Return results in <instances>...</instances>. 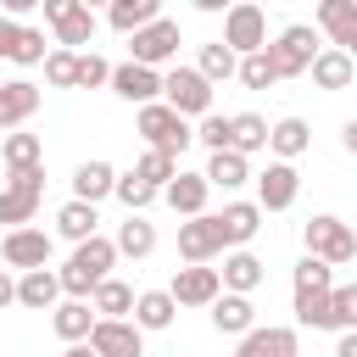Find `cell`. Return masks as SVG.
<instances>
[{
  "label": "cell",
  "mask_w": 357,
  "mask_h": 357,
  "mask_svg": "<svg viewBox=\"0 0 357 357\" xmlns=\"http://www.w3.org/2000/svg\"><path fill=\"white\" fill-rule=\"evenodd\" d=\"M33 212H39V190L0 184V223H6V234L11 229H33Z\"/></svg>",
  "instance_id": "f546056e"
},
{
  "label": "cell",
  "mask_w": 357,
  "mask_h": 357,
  "mask_svg": "<svg viewBox=\"0 0 357 357\" xmlns=\"http://www.w3.org/2000/svg\"><path fill=\"white\" fill-rule=\"evenodd\" d=\"M156 17H162L156 0H112V11H106V22H112L117 33H128V39H134L139 28H151Z\"/></svg>",
  "instance_id": "4dcf8cb0"
},
{
  "label": "cell",
  "mask_w": 357,
  "mask_h": 357,
  "mask_svg": "<svg viewBox=\"0 0 357 357\" xmlns=\"http://www.w3.org/2000/svg\"><path fill=\"white\" fill-rule=\"evenodd\" d=\"M340 145H346V156H357V117L340 123Z\"/></svg>",
  "instance_id": "bcb514c9"
},
{
  "label": "cell",
  "mask_w": 357,
  "mask_h": 357,
  "mask_svg": "<svg viewBox=\"0 0 357 357\" xmlns=\"http://www.w3.org/2000/svg\"><path fill=\"white\" fill-rule=\"evenodd\" d=\"M218 229H223L229 251H245V240H257V229H262V206L257 201H229L218 212Z\"/></svg>",
  "instance_id": "ffe728a7"
},
{
  "label": "cell",
  "mask_w": 357,
  "mask_h": 357,
  "mask_svg": "<svg viewBox=\"0 0 357 357\" xmlns=\"http://www.w3.org/2000/svg\"><path fill=\"white\" fill-rule=\"evenodd\" d=\"M0 89H6V78H0Z\"/></svg>",
  "instance_id": "f907efd6"
},
{
  "label": "cell",
  "mask_w": 357,
  "mask_h": 357,
  "mask_svg": "<svg viewBox=\"0 0 357 357\" xmlns=\"http://www.w3.org/2000/svg\"><path fill=\"white\" fill-rule=\"evenodd\" d=\"M39 84H28V78H6V89H0V134H17L33 112H39Z\"/></svg>",
  "instance_id": "2e32d148"
},
{
  "label": "cell",
  "mask_w": 357,
  "mask_h": 357,
  "mask_svg": "<svg viewBox=\"0 0 357 357\" xmlns=\"http://www.w3.org/2000/svg\"><path fill=\"white\" fill-rule=\"evenodd\" d=\"M195 139L218 156V151H229V145H234V128H229V117H218V112H212V117H201V123H195Z\"/></svg>",
  "instance_id": "7bdbcfd3"
},
{
  "label": "cell",
  "mask_w": 357,
  "mask_h": 357,
  "mask_svg": "<svg viewBox=\"0 0 357 357\" xmlns=\"http://www.w3.org/2000/svg\"><path fill=\"white\" fill-rule=\"evenodd\" d=\"M112 268H117V240L95 234V240H84V245H73L67 268H56L61 296H67V301H89V296H95V290L112 279Z\"/></svg>",
  "instance_id": "6da1fadb"
},
{
  "label": "cell",
  "mask_w": 357,
  "mask_h": 357,
  "mask_svg": "<svg viewBox=\"0 0 357 357\" xmlns=\"http://www.w3.org/2000/svg\"><path fill=\"white\" fill-rule=\"evenodd\" d=\"M112 89L128 106H156L162 100V73H151L139 61H123V67H112Z\"/></svg>",
  "instance_id": "9a60e30c"
},
{
  "label": "cell",
  "mask_w": 357,
  "mask_h": 357,
  "mask_svg": "<svg viewBox=\"0 0 357 357\" xmlns=\"http://www.w3.org/2000/svg\"><path fill=\"white\" fill-rule=\"evenodd\" d=\"M195 73L206 78V84H223V78H240V56L223 45V39H212V45H201V61H195Z\"/></svg>",
  "instance_id": "d590c367"
},
{
  "label": "cell",
  "mask_w": 357,
  "mask_h": 357,
  "mask_svg": "<svg viewBox=\"0 0 357 357\" xmlns=\"http://www.w3.org/2000/svg\"><path fill=\"white\" fill-rule=\"evenodd\" d=\"M318 28L329 33L335 50H357V0H318Z\"/></svg>",
  "instance_id": "e0dca14e"
},
{
  "label": "cell",
  "mask_w": 357,
  "mask_h": 357,
  "mask_svg": "<svg viewBox=\"0 0 357 357\" xmlns=\"http://www.w3.org/2000/svg\"><path fill=\"white\" fill-rule=\"evenodd\" d=\"M61 357H95V346H89V340H84V346H67V351H61Z\"/></svg>",
  "instance_id": "681fc988"
},
{
  "label": "cell",
  "mask_w": 357,
  "mask_h": 357,
  "mask_svg": "<svg viewBox=\"0 0 357 357\" xmlns=\"http://www.w3.org/2000/svg\"><path fill=\"white\" fill-rule=\"evenodd\" d=\"M351 73H357V61H351L346 50H335V45L318 50V61H312V84H318V89H346Z\"/></svg>",
  "instance_id": "d6a6232c"
},
{
  "label": "cell",
  "mask_w": 357,
  "mask_h": 357,
  "mask_svg": "<svg viewBox=\"0 0 357 357\" xmlns=\"http://www.w3.org/2000/svg\"><path fill=\"white\" fill-rule=\"evenodd\" d=\"M45 56H50V45H45L39 28H28V22H17V17H0V61L39 67Z\"/></svg>",
  "instance_id": "4fadbf2b"
},
{
  "label": "cell",
  "mask_w": 357,
  "mask_h": 357,
  "mask_svg": "<svg viewBox=\"0 0 357 357\" xmlns=\"http://www.w3.org/2000/svg\"><path fill=\"white\" fill-rule=\"evenodd\" d=\"M178 56V22L173 17H156L151 28H139L134 39H128V61H139V67H162V61H173Z\"/></svg>",
  "instance_id": "ba28073f"
},
{
  "label": "cell",
  "mask_w": 357,
  "mask_h": 357,
  "mask_svg": "<svg viewBox=\"0 0 357 357\" xmlns=\"http://www.w3.org/2000/svg\"><path fill=\"white\" fill-rule=\"evenodd\" d=\"M290 290H296V301H318V296H329V290H335V268H329V262H318V257H301V262H296Z\"/></svg>",
  "instance_id": "f1b7e54d"
},
{
  "label": "cell",
  "mask_w": 357,
  "mask_h": 357,
  "mask_svg": "<svg viewBox=\"0 0 357 357\" xmlns=\"http://www.w3.org/2000/svg\"><path fill=\"white\" fill-rule=\"evenodd\" d=\"M268 56H273L279 78H301V73H312V61H318V33H312V22H290L279 39H268Z\"/></svg>",
  "instance_id": "5b68a950"
},
{
  "label": "cell",
  "mask_w": 357,
  "mask_h": 357,
  "mask_svg": "<svg viewBox=\"0 0 357 357\" xmlns=\"http://www.w3.org/2000/svg\"><path fill=\"white\" fill-rule=\"evenodd\" d=\"M95 324H100V312H95L89 301H61V307L50 312V329H56L67 346H84V340L95 335Z\"/></svg>",
  "instance_id": "d4e9b609"
},
{
  "label": "cell",
  "mask_w": 357,
  "mask_h": 357,
  "mask_svg": "<svg viewBox=\"0 0 357 357\" xmlns=\"http://www.w3.org/2000/svg\"><path fill=\"white\" fill-rule=\"evenodd\" d=\"M11 301H17V279L0 268V307H11Z\"/></svg>",
  "instance_id": "7dc6e473"
},
{
  "label": "cell",
  "mask_w": 357,
  "mask_h": 357,
  "mask_svg": "<svg viewBox=\"0 0 357 357\" xmlns=\"http://www.w3.org/2000/svg\"><path fill=\"white\" fill-rule=\"evenodd\" d=\"M206 195H212L206 173H178V178L162 190V201H167L178 218H206Z\"/></svg>",
  "instance_id": "7402d4cb"
},
{
  "label": "cell",
  "mask_w": 357,
  "mask_h": 357,
  "mask_svg": "<svg viewBox=\"0 0 357 357\" xmlns=\"http://www.w3.org/2000/svg\"><path fill=\"white\" fill-rule=\"evenodd\" d=\"M167 296H173L178 307H212V301L223 296V273H218V268H178L173 284H167Z\"/></svg>",
  "instance_id": "5bb4252c"
},
{
  "label": "cell",
  "mask_w": 357,
  "mask_h": 357,
  "mask_svg": "<svg viewBox=\"0 0 357 357\" xmlns=\"http://www.w3.org/2000/svg\"><path fill=\"white\" fill-rule=\"evenodd\" d=\"M39 6H45V17L56 22V45H61V50H78V45L95 39V11H89V6H78V0H39Z\"/></svg>",
  "instance_id": "9c48e42d"
},
{
  "label": "cell",
  "mask_w": 357,
  "mask_h": 357,
  "mask_svg": "<svg viewBox=\"0 0 357 357\" xmlns=\"http://www.w3.org/2000/svg\"><path fill=\"white\" fill-rule=\"evenodd\" d=\"M100 84H112V61L95 56V50H84L78 56V89H100Z\"/></svg>",
  "instance_id": "ee69618b"
},
{
  "label": "cell",
  "mask_w": 357,
  "mask_h": 357,
  "mask_svg": "<svg viewBox=\"0 0 357 357\" xmlns=\"http://www.w3.org/2000/svg\"><path fill=\"white\" fill-rule=\"evenodd\" d=\"M156 251V223H145V218H128V223H117V257H151Z\"/></svg>",
  "instance_id": "74e56055"
},
{
  "label": "cell",
  "mask_w": 357,
  "mask_h": 357,
  "mask_svg": "<svg viewBox=\"0 0 357 357\" xmlns=\"http://www.w3.org/2000/svg\"><path fill=\"white\" fill-rule=\"evenodd\" d=\"M218 273H223V290H229V296H251L268 268H262L257 251H223V268H218Z\"/></svg>",
  "instance_id": "603a6c76"
},
{
  "label": "cell",
  "mask_w": 357,
  "mask_h": 357,
  "mask_svg": "<svg viewBox=\"0 0 357 357\" xmlns=\"http://www.w3.org/2000/svg\"><path fill=\"white\" fill-rule=\"evenodd\" d=\"M0 162H6V173H28V167H45V139L39 134H6L0 139Z\"/></svg>",
  "instance_id": "4316f807"
},
{
  "label": "cell",
  "mask_w": 357,
  "mask_h": 357,
  "mask_svg": "<svg viewBox=\"0 0 357 357\" xmlns=\"http://www.w3.org/2000/svg\"><path fill=\"white\" fill-rule=\"evenodd\" d=\"M128 173H134V178H139V184H151V190H156V195H162V190H167V184H173V178H178V173H184V167H178V162H173V156H162V151H145V156H139V162H134V167H128Z\"/></svg>",
  "instance_id": "8d00e7d4"
},
{
  "label": "cell",
  "mask_w": 357,
  "mask_h": 357,
  "mask_svg": "<svg viewBox=\"0 0 357 357\" xmlns=\"http://www.w3.org/2000/svg\"><path fill=\"white\" fill-rule=\"evenodd\" d=\"M117 201L128 206V218H145V206L156 201V190H151V184H139L134 173H117Z\"/></svg>",
  "instance_id": "b9f144b4"
},
{
  "label": "cell",
  "mask_w": 357,
  "mask_h": 357,
  "mask_svg": "<svg viewBox=\"0 0 357 357\" xmlns=\"http://www.w3.org/2000/svg\"><path fill=\"white\" fill-rule=\"evenodd\" d=\"M17 307H28V312H56V307H61V279H56L50 268L17 273Z\"/></svg>",
  "instance_id": "44dd1931"
},
{
  "label": "cell",
  "mask_w": 357,
  "mask_h": 357,
  "mask_svg": "<svg viewBox=\"0 0 357 357\" xmlns=\"http://www.w3.org/2000/svg\"><path fill=\"white\" fill-rule=\"evenodd\" d=\"M89 346H95V357H145V329L134 318H100Z\"/></svg>",
  "instance_id": "7c38bea8"
},
{
  "label": "cell",
  "mask_w": 357,
  "mask_h": 357,
  "mask_svg": "<svg viewBox=\"0 0 357 357\" xmlns=\"http://www.w3.org/2000/svg\"><path fill=\"white\" fill-rule=\"evenodd\" d=\"M245 178H251V156H240V151H218L206 162V184L212 190H240Z\"/></svg>",
  "instance_id": "e575fe53"
},
{
  "label": "cell",
  "mask_w": 357,
  "mask_h": 357,
  "mask_svg": "<svg viewBox=\"0 0 357 357\" xmlns=\"http://www.w3.org/2000/svg\"><path fill=\"white\" fill-rule=\"evenodd\" d=\"M134 301H139V296H134L123 279H106V284L89 296V307H95L100 318H128V312H134Z\"/></svg>",
  "instance_id": "f35d334b"
},
{
  "label": "cell",
  "mask_w": 357,
  "mask_h": 357,
  "mask_svg": "<svg viewBox=\"0 0 357 357\" xmlns=\"http://www.w3.org/2000/svg\"><path fill=\"white\" fill-rule=\"evenodd\" d=\"M240 84H245V89H268V84H279V67H273V56H268V50L245 56V61H240Z\"/></svg>",
  "instance_id": "60d3db41"
},
{
  "label": "cell",
  "mask_w": 357,
  "mask_h": 357,
  "mask_svg": "<svg viewBox=\"0 0 357 357\" xmlns=\"http://www.w3.org/2000/svg\"><path fill=\"white\" fill-rule=\"evenodd\" d=\"M0 167H6V162H0Z\"/></svg>",
  "instance_id": "816d5d0a"
},
{
  "label": "cell",
  "mask_w": 357,
  "mask_h": 357,
  "mask_svg": "<svg viewBox=\"0 0 357 357\" xmlns=\"http://www.w3.org/2000/svg\"><path fill=\"white\" fill-rule=\"evenodd\" d=\"M234 357H301V340H296V329H284V324H257V329L240 340Z\"/></svg>",
  "instance_id": "ac0fdd59"
},
{
  "label": "cell",
  "mask_w": 357,
  "mask_h": 357,
  "mask_svg": "<svg viewBox=\"0 0 357 357\" xmlns=\"http://www.w3.org/2000/svg\"><path fill=\"white\" fill-rule=\"evenodd\" d=\"M229 245H223V229H218V212H206V218H184L178 223V257L190 262V268H206L212 257H223Z\"/></svg>",
  "instance_id": "52a82bcc"
},
{
  "label": "cell",
  "mask_w": 357,
  "mask_h": 357,
  "mask_svg": "<svg viewBox=\"0 0 357 357\" xmlns=\"http://www.w3.org/2000/svg\"><path fill=\"white\" fill-rule=\"evenodd\" d=\"M212 329L245 340V335L257 329V307H251V296H229V290H223V296L212 301Z\"/></svg>",
  "instance_id": "cb8c5ba5"
},
{
  "label": "cell",
  "mask_w": 357,
  "mask_h": 357,
  "mask_svg": "<svg viewBox=\"0 0 357 357\" xmlns=\"http://www.w3.org/2000/svg\"><path fill=\"white\" fill-rule=\"evenodd\" d=\"M329 307H335V329H340V335H346V329H357V284H335Z\"/></svg>",
  "instance_id": "f6af8a7d"
},
{
  "label": "cell",
  "mask_w": 357,
  "mask_h": 357,
  "mask_svg": "<svg viewBox=\"0 0 357 357\" xmlns=\"http://www.w3.org/2000/svg\"><path fill=\"white\" fill-rule=\"evenodd\" d=\"M162 100L178 112V117H212V84L195 73V67H173L162 78Z\"/></svg>",
  "instance_id": "8992f818"
},
{
  "label": "cell",
  "mask_w": 357,
  "mask_h": 357,
  "mask_svg": "<svg viewBox=\"0 0 357 357\" xmlns=\"http://www.w3.org/2000/svg\"><path fill=\"white\" fill-rule=\"evenodd\" d=\"M78 56H84V50H61V45H56V50L45 56V84H56V89H78Z\"/></svg>",
  "instance_id": "ab89813d"
},
{
  "label": "cell",
  "mask_w": 357,
  "mask_h": 357,
  "mask_svg": "<svg viewBox=\"0 0 357 357\" xmlns=\"http://www.w3.org/2000/svg\"><path fill=\"white\" fill-rule=\"evenodd\" d=\"M134 134L145 139V151H162V156H184L190 145H195V128H190V117H178L167 100H156V106H139V117H134Z\"/></svg>",
  "instance_id": "7a4b0ae2"
},
{
  "label": "cell",
  "mask_w": 357,
  "mask_h": 357,
  "mask_svg": "<svg viewBox=\"0 0 357 357\" xmlns=\"http://www.w3.org/2000/svg\"><path fill=\"white\" fill-rule=\"evenodd\" d=\"M95 223H100V212H95L89 201H67V206L56 212V234H61V240H73V245L95 240Z\"/></svg>",
  "instance_id": "1f68e13d"
},
{
  "label": "cell",
  "mask_w": 357,
  "mask_h": 357,
  "mask_svg": "<svg viewBox=\"0 0 357 357\" xmlns=\"http://www.w3.org/2000/svg\"><path fill=\"white\" fill-rule=\"evenodd\" d=\"M229 128H234V145L229 151H240V156H257V151H268V117H257V112H234L229 117Z\"/></svg>",
  "instance_id": "836d02e7"
},
{
  "label": "cell",
  "mask_w": 357,
  "mask_h": 357,
  "mask_svg": "<svg viewBox=\"0 0 357 357\" xmlns=\"http://www.w3.org/2000/svg\"><path fill=\"white\" fill-rule=\"evenodd\" d=\"M106 195H117V167L112 162H78L73 167V201H89V206H100Z\"/></svg>",
  "instance_id": "d6986e66"
},
{
  "label": "cell",
  "mask_w": 357,
  "mask_h": 357,
  "mask_svg": "<svg viewBox=\"0 0 357 357\" xmlns=\"http://www.w3.org/2000/svg\"><path fill=\"white\" fill-rule=\"evenodd\" d=\"M296 195H301L296 162H268V167L257 173V206H262V212H290Z\"/></svg>",
  "instance_id": "30bf717a"
},
{
  "label": "cell",
  "mask_w": 357,
  "mask_h": 357,
  "mask_svg": "<svg viewBox=\"0 0 357 357\" xmlns=\"http://www.w3.org/2000/svg\"><path fill=\"white\" fill-rule=\"evenodd\" d=\"M223 45H229L240 61L257 56V50H268V11L251 6V0L229 6V11H223Z\"/></svg>",
  "instance_id": "277c9868"
},
{
  "label": "cell",
  "mask_w": 357,
  "mask_h": 357,
  "mask_svg": "<svg viewBox=\"0 0 357 357\" xmlns=\"http://www.w3.org/2000/svg\"><path fill=\"white\" fill-rule=\"evenodd\" d=\"M307 145H312V128H307L301 117H279V123L268 128V151H273V162H296Z\"/></svg>",
  "instance_id": "484cf974"
},
{
  "label": "cell",
  "mask_w": 357,
  "mask_h": 357,
  "mask_svg": "<svg viewBox=\"0 0 357 357\" xmlns=\"http://www.w3.org/2000/svg\"><path fill=\"white\" fill-rule=\"evenodd\" d=\"M50 234L45 229H11L6 240H0V262L6 268H17V273H33V268H50Z\"/></svg>",
  "instance_id": "8fae6325"
},
{
  "label": "cell",
  "mask_w": 357,
  "mask_h": 357,
  "mask_svg": "<svg viewBox=\"0 0 357 357\" xmlns=\"http://www.w3.org/2000/svg\"><path fill=\"white\" fill-rule=\"evenodd\" d=\"M301 245H307V257H318V262H329V268H340V262L357 257V234H351V223L335 218V212L307 218V223H301Z\"/></svg>",
  "instance_id": "3957f363"
},
{
  "label": "cell",
  "mask_w": 357,
  "mask_h": 357,
  "mask_svg": "<svg viewBox=\"0 0 357 357\" xmlns=\"http://www.w3.org/2000/svg\"><path fill=\"white\" fill-rule=\"evenodd\" d=\"M335 357H357V329H346V335L335 340Z\"/></svg>",
  "instance_id": "c3c4849f"
},
{
  "label": "cell",
  "mask_w": 357,
  "mask_h": 357,
  "mask_svg": "<svg viewBox=\"0 0 357 357\" xmlns=\"http://www.w3.org/2000/svg\"><path fill=\"white\" fill-rule=\"evenodd\" d=\"M173 318H178V301H173L167 290H139V301H134V324H139L145 335L173 329Z\"/></svg>",
  "instance_id": "83f0119b"
}]
</instances>
